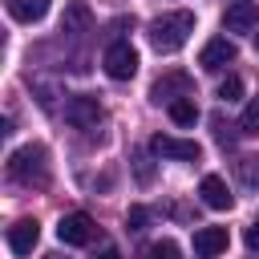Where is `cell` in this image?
Returning a JSON list of instances; mask_svg holds the SVG:
<instances>
[{
  "instance_id": "cell-1",
  "label": "cell",
  "mask_w": 259,
  "mask_h": 259,
  "mask_svg": "<svg viewBox=\"0 0 259 259\" xmlns=\"http://www.w3.org/2000/svg\"><path fill=\"white\" fill-rule=\"evenodd\" d=\"M146 32H150V45H154L158 53H178V49L190 40V32H194V12H186V8L162 12V16L150 20Z\"/></svg>"
},
{
  "instance_id": "cell-2",
  "label": "cell",
  "mask_w": 259,
  "mask_h": 259,
  "mask_svg": "<svg viewBox=\"0 0 259 259\" xmlns=\"http://www.w3.org/2000/svg\"><path fill=\"white\" fill-rule=\"evenodd\" d=\"M8 174H12L16 182H24V186H45V178H49V150L36 146V142L20 146V150L8 158Z\"/></svg>"
},
{
  "instance_id": "cell-3",
  "label": "cell",
  "mask_w": 259,
  "mask_h": 259,
  "mask_svg": "<svg viewBox=\"0 0 259 259\" xmlns=\"http://www.w3.org/2000/svg\"><path fill=\"white\" fill-rule=\"evenodd\" d=\"M101 65H105V73H109L113 81H130V77L138 73V53H134L130 40H113V45L105 49Z\"/></svg>"
},
{
  "instance_id": "cell-4",
  "label": "cell",
  "mask_w": 259,
  "mask_h": 259,
  "mask_svg": "<svg viewBox=\"0 0 259 259\" xmlns=\"http://www.w3.org/2000/svg\"><path fill=\"white\" fill-rule=\"evenodd\" d=\"M65 121H73L77 130H93L101 121V101L93 93H77L65 101Z\"/></svg>"
},
{
  "instance_id": "cell-5",
  "label": "cell",
  "mask_w": 259,
  "mask_h": 259,
  "mask_svg": "<svg viewBox=\"0 0 259 259\" xmlns=\"http://www.w3.org/2000/svg\"><path fill=\"white\" fill-rule=\"evenodd\" d=\"M223 28L227 32H255L259 28V4L255 0H231L223 12Z\"/></svg>"
},
{
  "instance_id": "cell-6",
  "label": "cell",
  "mask_w": 259,
  "mask_h": 259,
  "mask_svg": "<svg viewBox=\"0 0 259 259\" xmlns=\"http://www.w3.org/2000/svg\"><path fill=\"white\" fill-rule=\"evenodd\" d=\"M150 150L158 158H178V162H198L202 158V146L198 142H182V138H166V134H158L150 142Z\"/></svg>"
},
{
  "instance_id": "cell-7",
  "label": "cell",
  "mask_w": 259,
  "mask_h": 259,
  "mask_svg": "<svg viewBox=\"0 0 259 259\" xmlns=\"http://www.w3.org/2000/svg\"><path fill=\"white\" fill-rule=\"evenodd\" d=\"M89 235H93V219H89L85 210H73V214H65V219L57 223V239L69 243V247L89 243Z\"/></svg>"
},
{
  "instance_id": "cell-8",
  "label": "cell",
  "mask_w": 259,
  "mask_h": 259,
  "mask_svg": "<svg viewBox=\"0 0 259 259\" xmlns=\"http://www.w3.org/2000/svg\"><path fill=\"white\" fill-rule=\"evenodd\" d=\"M231 61H235V40H227V36L206 40L202 53H198V65H202L206 73H219V69H227Z\"/></svg>"
},
{
  "instance_id": "cell-9",
  "label": "cell",
  "mask_w": 259,
  "mask_h": 259,
  "mask_svg": "<svg viewBox=\"0 0 259 259\" xmlns=\"http://www.w3.org/2000/svg\"><path fill=\"white\" fill-rule=\"evenodd\" d=\"M36 239H40L36 219H20V223H12V227H8V247H12V255H32Z\"/></svg>"
},
{
  "instance_id": "cell-10",
  "label": "cell",
  "mask_w": 259,
  "mask_h": 259,
  "mask_svg": "<svg viewBox=\"0 0 259 259\" xmlns=\"http://www.w3.org/2000/svg\"><path fill=\"white\" fill-rule=\"evenodd\" d=\"M227 251V227H198L194 231V255L198 259H214Z\"/></svg>"
},
{
  "instance_id": "cell-11",
  "label": "cell",
  "mask_w": 259,
  "mask_h": 259,
  "mask_svg": "<svg viewBox=\"0 0 259 259\" xmlns=\"http://www.w3.org/2000/svg\"><path fill=\"white\" fill-rule=\"evenodd\" d=\"M198 194H202V202H206L210 210H227V206H231V186H227L219 174H206L202 186H198Z\"/></svg>"
},
{
  "instance_id": "cell-12",
  "label": "cell",
  "mask_w": 259,
  "mask_h": 259,
  "mask_svg": "<svg viewBox=\"0 0 259 259\" xmlns=\"http://www.w3.org/2000/svg\"><path fill=\"white\" fill-rule=\"evenodd\" d=\"M49 12V0H8V16L20 24H36Z\"/></svg>"
},
{
  "instance_id": "cell-13",
  "label": "cell",
  "mask_w": 259,
  "mask_h": 259,
  "mask_svg": "<svg viewBox=\"0 0 259 259\" xmlns=\"http://www.w3.org/2000/svg\"><path fill=\"white\" fill-rule=\"evenodd\" d=\"M61 28L73 32V36H81V32L89 28V8H85L81 0H73V4L65 8V16H61Z\"/></svg>"
},
{
  "instance_id": "cell-14",
  "label": "cell",
  "mask_w": 259,
  "mask_h": 259,
  "mask_svg": "<svg viewBox=\"0 0 259 259\" xmlns=\"http://www.w3.org/2000/svg\"><path fill=\"white\" fill-rule=\"evenodd\" d=\"M174 89H178V93H186V97H190V81H186V77H182V73H170V77H166V81H158V85H154V101H158V105H162V101H166V105H170V101H174V97H170V93H174Z\"/></svg>"
},
{
  "instance_id": "cell-15",
  "label": "cell",
  "mask_w": 259,
  "mask_h": 259,
  "mask_svg": "<svg viewBox=\"0 0 259 259\" xmlns=\"http://www.w3.org/2000/svg\"><path fill=\"white\" fill-rule=\"evenodd\" d=\"M166 109H170L174 125H194V121H198V105H194V97H178V101H170Z\"/></svg>"
},
{
  "instance_id": "cell-16",
  "label": "cell",
  "mask_w": 259,
  "mask_h": 259,
  "mask_svg": "<svg viewBox=\"0 0 259 259\" xmlns=\"http://www.w3.org/2000/svg\"><path fill=\"white\" fill-rule=\"evenodd\" d=\"M243 134H259V97H251V105L243 109V121H239Z\"/></svg>"
},
{
  "instance_id": "cell-17",
  "label": "cell",
  "mask_w": 259,
  "mask_h": 259,
  "mask_svg": "<svg viewBox=\"0 0 259 259\" xmlns=\"http://www.w3.org/2000/svg\"><path fill=\"white\" fill-rule=\"evenodd\" d=\"M239 93H243V81L231 73V77H223V85H219V97L223 101H239Z\"/></svg>"
},
{
  "instance_id": "cell-18",
  "label": "cell",
  "mask_w": 259,
  "mask_h": 259,
  "mask_svg": "<svg viewBox=\"0 0 259 259\" xmlns=\"http://www.w3.org/2000/svg\"><path fill=\"white\" fill-rule=\"evenodd\" d=\"M146 259H178V243L162 239V243H154V247L146 251Z\"/></svg>"
},
{
  "instance_id": "cell-19",
  "label": "cell",
  "mask_w": 259,
  "mask_h": 259,
  "mask_svg": "<svg viewBox=\"0 0 259 259\" xmlns=\"http://www.w3.org/2000/svg\"><path fill=\"white\" fill-rule=\"evenodd\" d=\"M146 223H150V210H146V206H130V210H125V227H130V231H142Z\"/></svg>"
},
{
  "instance_id": "cell-20",
  "label": "cell",
  "mask_w": 259,
  "mask_h": 259,
  "mask_svg": "<svg viewBox=\"0 0 259 259\" xmlns=\"http://www.w3.org/2000/svg\"><path fill=\"white\" fill-rule=\"evenodd\" d=\"M243 239H247V247H251V251H259V223H251Z\"/></svg>"
},
{
  "instance_id": "cell-21",
  "label": "cell",
  "mask_w": 259,
  "mask_h": 259,
  "mask_svg": "<svg viewBox=\"0 0 259 259\" xmlns=\"http://www.w3.org/2000/svg\"><path fill=\"white\" fill-rule=\"evenodd\" d=\"M93 259H121V251H117V247H101Z\"/></svg>"
},
{
  "instance_id": "cell-22",
  "label": "cell",
  "mask_w": 259,
  "mask_h": 259,
  "mask_svg": "<svg viewBox=\"0 0 259 259\" xmlns=\"http://www.w3.org/2000/svg\"><path fill=\"white\" fill-rule=\"evenodd\" d=\"M138 178H142V182H150V162H146V158H138Z\"/></svg>"
},
{
  "instance_id": "cell-23",
  "label": "cell",
  "mask_w": 259,
  "mask_h": 259,
  "mask_svg": "<svg viewBox=\"0 0 259 259\" xmlns=\"http://www.w3.org/2000/svg\"><path fill=\"white\" fill-rule=\"evenodd\" d=\"M45 259H65V255H61V251H53V255H45Z\"/></svg>"
},
{
  "instance_id": "cell-24",
  "label": "cell",
  "mask_w": 259,
  "mask_h": 259,
  "mask_svg": "<svg viewBox=\"0 0 259 259\" xmlns=\"http://www.w3.org/2000/svg\"><path fill=\"white\" fill-rule=\"evenodd\" d=\"M255 49H259V32H255Z\"/></svg>"
}]
</instances>
